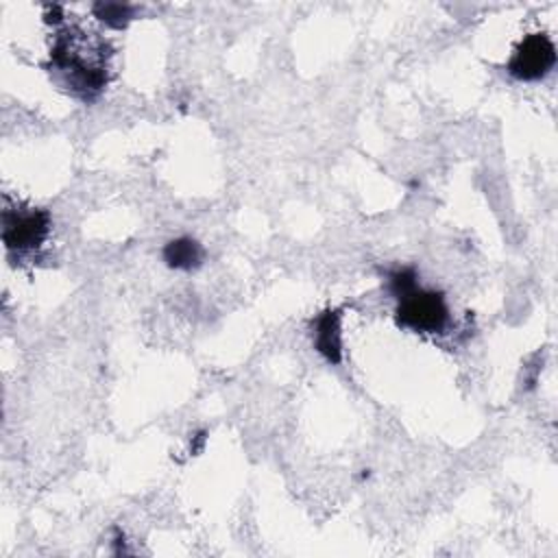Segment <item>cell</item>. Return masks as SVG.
I'll list each match as a JSON object with an SVG mask.
<instances>
[{
    "mask_svg": "<svg viewBox=\"0 0 558 558\" xmlns=\"http://www.w3.org/2000/svg\"><path fill=\"white\" fill-rule=\"evenodd\" d=\"M556 65V46L545 33L527 35L508 61V74L519 81H538Z\"/></svg>",
    "mask_w": 558,
    "mask_h": 558,
    "instance_id": "3957f363",
    "label": "cell"
},
{
    "mask_svg": "<svg viewBox=\"0 0 558 558\" xmlns=\"http://www.w3.org/2000/svg\"><path fill=\"white\" fill-rule=\"evenodd\" d=\"M94 13L111 28H122L133 17V7L122 2H98L94 4Z\"/></svg>",
    "mask_w": 558,
    "mask_h": 558,
    "instance_id": "8992f818",
    "label": "cell"
},
{
    "mask_svg": "<svg viewBox=\"0 0 558 558\" xmlns=\"http://www.w3.org/2000/svg\"><path fill=\"white\" fill-rule=\"evenodd\" d=\"M397 325L416 333H442L449 325V307L436 290H423L418 283L397 296Z\"/></svg>",
    "mask_w": 558,
    "mask_h": 558,
    "instance_id": "6da1fadb",
    "label": "cell"
},
{
    "mask_svg": "<svg viewBox=\"0 0 558 558\" xmlns=\"http://www.w3.org/2000/svg\"><path fill=\"white\" fill-rule=\"evenodd\" d=\"M4 229L2 238L11 253H31L39 248L50 231V216L44 209H26V211H11L4 209L2 216Z\"/></svg>",
    "mask_w": 558,
    "mask_h": 558,
    "instance_id": "7a4b0ae2",
    "label": "cell"
},
{
    "mask_svg": "<svg viewBox=\"0 0 558 558\" xmlns=\"http://www.w3.org/2000/svg\"><path fill=\"white\" fill-rule=\"evenodd\" d=\"M312 340L316 351L331 364L342 360V331H340V312L325 310L312 320Z\"/></svg>",
    "mask_w": 558,
    "mask_h": 558,
    "instance_id": "277c9868",
    "label": "cell"
},
{
    "mask_svg": "<svg viewBox=\"0 0 558 558\" xmlns=\"http://www.w3.org/2000/svg\"><path fill=\"white\" fill-rule=\"evenodd\" d=\"M163 259L170 268L179 270H192L201 264L203 259V248L196 240L192 238H177L166 244L163 248Z\"/></svg>",
    "mask_w": 558,
    "mask_h": 558,
    "instance_id": "5b68a950",
    "label": "cell"
}]
</instances>
